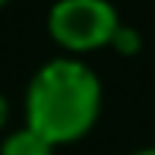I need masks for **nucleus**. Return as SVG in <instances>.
Wrapping results in <instances>:
<instances>
[{
	"instance_id": "nucleus-1",
	"label": "nucleus",
	"mask_w": 155,
	"mask_h": 155,
	"mask_svg": "<svg viewBox=\"0 0 155 155\" xmlns=\"http://www.w3.org/2000/svg\"><path fill=\"white\" fill-rule=\"evenodd\" d=\"M101 111V82L82 60L57 57L32 76L25 92V117L48 143H73L86 136Z\"/></svg>"
},
{
	"instance_id": "nucleus-2",
	"label": "nucleus",
	"mask_w": 155,
	"mask_h": 155,
	"mask_svg": "<svg viewBox=\"0 0 155 155\" xmlns=\"http://www.w3.org/2000/svg\"><path fill=\"white\" fill-rule=\"evenodd\" d=\"M117 25H120L117 10L108 0H57L48 13V32L60 48L73 54L111 45Z\"/></svg>"
},
{
	"instance_id": "nucleus-3",
	"label": "nucleus",
	"mask_w": 155,
	"mask_h": 155,
	"mask_svg": "<svg viewBox=\"0 0 155 155\" xmlns=\"http://www.w3.org/2000/svg\"><path fill=\"white\" fill-rule=\"evenodd\" d=\"M0 155H54V143H48L41 133H35L29 124L22 130L10 133L0 146Z\"/></svg>"
},
{
	"instance_id": "nucleus-4",
	"label": "nucleus",
	"mask_w": 155,
	"mask_h": 155,
	"mask_svg": "<svg viewBox=\"0 0 155 155\" xmlns=\"http://www.w3.org/2000/svg\"><path fill=\"white\" fill-rule=\"evenodd\" d=\"M111 45H114L120 54H136V51H139V32H136V29H127V25H117Z\"/></svg>"
},
{
	"instance_id": "nucleus-5",
	"label": "nucleus",
	"mask_w": 155,
	"mask_h": 155,
	"mask_svg": "<svg viewBox=\"0 0 155 155\" xmlns=\"http://www.w3.org/2000/svg\"><path fill=\"white\" fill-rule=\"evenodd\" d=\"M133 155H155V146H149V149H139V152H133Z\"/></svg>"
},
{
	"instance_id": "nucleus-6",
	"label": "nucleus",
	"mask_w": 155,
	"mask_h": 155,
	"mask_svg": "<svg viewBox=\"0 0 155 155\" xmlns=\"http://www.w3.org/2000/svg\"><path fill=\"white\" fill-rule=\"evenodd\" d=\"M3 117H6V104H3V98H0V124H3Z\"/></svg>"
},
{
	"instance_id": "nucleus-7",
	"label": "nucleus",
	"mask_w": 155,
	"mask_h": 155,
	"mask_svg": "<svg viewBox=\"0 0 155 155\" xmlns=\"http://www.w3.org/2000/svg\"><path fill=\"white\" fill-rule=\"evenodd\" d=\"M3 3H6V0H0V6H3Z\"/></svg>"
}]
</instances>
